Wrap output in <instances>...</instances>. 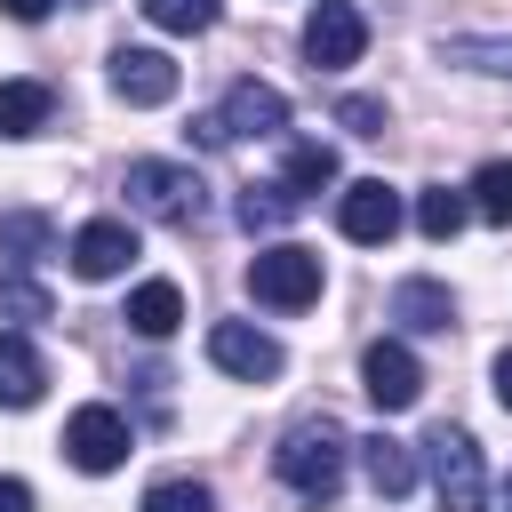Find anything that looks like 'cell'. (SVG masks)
<instances>
[{"label": "cell", "mask_w": 512, "mask_h": 512, "mask_svg": "<svg viewBox=\"0 0 512 512\" xmlns=\"http://www.w3.org/2000/svg\"><path fill=\"white\" fill-rule=\"evenodd\" d=\"M352 448H360V440H352L336 416H304V424L280 432L272 472H280V488H288L296 504H336V496H344V464H352Z\"/></svg>", "instance_id": "cell-1"}, {"label": "cell", "mask_w": 512, "mask_h": 512, "mask_svg": "<svg viewBox=\"0 0 512 512\" xmlns=\"http://www.w3.org/2000/svg\"><path fill=\"white\" fill-rule=\"evenodd\" d=\"M120 192H128L136 216L176 224V232H192V224L208 216V184H200V168H184V160H128Z\"/></svg>", "instance_id": "cell-2"}, {"label": "cell", "mask_w": 512, "mask_h": 512, "mask_svg": "<svg viewBox=\"0 0 512 512\" xmlns=\"http://www.w3.org/2000/svg\"><path fill=\"white\" fill-rule=\"evenodd\" d=\"M424 472H432L440 512H488V464H480V440L464 424H432L424 432Z\"/></svg>", "instance_id": "cell-3"}, {"label": "cell", "mask_w": 512, "mask_h": 512, "mask_svg": "<svg viewBox=\"0 0 512 512\" xmlns=\"http://www.w3.org/2000/svg\"><path fill=\"white\" fill-rule=\"evenodd\" d=\"M248 296H256V304H272V312H304V304L320 296V256H312V248H296V240L264 248V256L248 264Z\"/></svg>", "instance_id": "cell-4"}, {"label": "cell", "mask_w": 512, "mask_h": 512, "mask_svg": "<svg viewBox=\"0 0 512 512\" xmlns=\"http://www.w3.org/2000/svg\"><path fill=\"white\" fill-rule=\"evenodd\" d=\"M360 392H368L384 416H400V408H416V392H424V360H416L400 336H376V344L360 352Z\"/></svg>", "instance_id": "cell-5"}, {"label": "cell", "mask_w": 512, "mask_h": 512, "mask_svg": "<svg viewBox=\"0 0 512 512\" xmlns=\"http://www.w3.org/2000/svg\"><path fill=\"white\" fill-rule=\"evenodd\" d=\"M128 416L120 408H104V400H88V408H72V424H64V456L80 464V472H120L128 464Z\"/></svg>", "instance_id": "cell-6"}, {"label": "cell", "mask_w": 512, "mask_h": 512, "mask_svg": "<svg viewBox=\"0 0 512 512\" xmlns=\"http://www.w3.org/2000/svg\"><path fill=\"white\" fill-rule=\"evenodd\" d=\"M360 48H368V16H360V0H320V8L304 16V56H312L320 72L360 64Z\"/></svg>", "instance_id": "cell-7"}, {"label": "cell", "mask_w": 512, "mask_h": 512, "mask_svg": "<svg viewBox=\"0 0 512 512\" xmlns=\"http://www.w3.org/2000/svg\"><path fill=\"white\" fill-rule=\"evenodd\" d=\"M208 360H216L224 376H240V384H272V376L288 368L280 336H264V328H248V320H216V328H208Z\"/></svg>", "instance_id": "cell-8"}, {"label": "cell", "mask_w": 512, "mask_h": 512, "mask_svg": "<svg viewBox=\"0 0 512 512\" xmlns=\"http://www.w3.org/2000/svg\"><path fill=\"white\" fill-rule=\"evenodd\" d=\"M336 232H344V240H360V248H384V240L400 232V192H392L384 176L344 184V200H336Z\"/></svg>", "instance_id": "cell-9"}, {"label": "cell", "mask_w": 512, "mask_h": 512, "mask_svg": "<svg viewBox=\"0 0 512 512\" xmlns=\"http://www.w3.org/2000/svg\"><path fill=\"white\" fill-rule=\"evenodd\" d=\"M104 72H112V96L136 104V112H152V104L176 96V56H168V48H112Z\"/></svg>", "instance_id": "cell-10"}, {"label": "cell", "mask_w": 512, "mask_h": 512, "mask_svg": "<svg viewBox=\"0 0 512 512\" xmlns=\"http://www.w3.org/2000/svg\"><path fill=\"white\" fill-rule=\"evenodd\" d=\"M216 120H224L232 144H240V136H288V96L264 88V80H232L224 104H216Z\"/></svg>", "instance_id": "cell-11"}, {"label": "cell", "mask_w": 512, "mask_h": 512, "mask_svg": "<svg viewBox=\"0 0 512 512\" xmlns=\"http://www.w3.org/2000/svg\"><path fill=\"white\" fill-rule=\"evenodd\" d=\"M64 256H72V272H80V280H120V272H128V256H136V232H128L120 216H96V224H80V232H72V248H64Z\"/></svg>", "instance_id": "cell-12"}, {"label": "cell", "mask_w": 512, "mask_h": 512, "mask_svg": "<svg viewBox=\"0 0 512 512\" xmlns=\"http://www.w3.org/2000/svg\"><path fill=\"white\" fill-rule=\"evenodd\" d=\"M392 320H400L408 336H448V328H456V296H448L440 280H400V288H392Z\"/></svg>", "instance_id": "cell-13"}, {"label": "cell", "mask_w": 512, "mask_h": 512, "mask_svg": "<svg viewBox=\"0 0 512 512\" xmlns=\"http://www.w3.org/2000/svg\"><path fill=\"white\" fill-rule=\"evenodd\" d=\"M360 464H368V488H376L384 504L416 488V448L392 440V432H368V440H360Z\"/></svg>", "instance_id": "cell-14"}, {"label": "cell", "mask_w": 512, "mask_h": 512, "mask_svg": "<svg viewBox=\"0 0 512 512\" xmlns=\"http://www.w3.org/2000/svg\"><path fill=\"white\" fill-rule=\"evenodd\" d=\"M48 392V360L24 336H0V408H32Z\"/></svg>", "instance_id": "cell-15"}, {"label": "cell", "mask_w": 512, "mask_h": 512, "mask_svg": "<svg viewBox=\"0 0 512 512\" xmlns=\"http://www.w3.org/2000/svg\"><path fill=\"white\" fill-rule=\"evenodd\" d=\"M136 336H176V320H184V288L176 280H144V288H128V312H120Z\"/></svg>", "instance_id": "cell-16"}, {"label": "cell", "mask_w": 512, "mask_h": 512, "mask_svg": "<svg viewBox=\"0 0 512 512\" xmlns=\"http://www.w3.org/2000/svg\"><path fill=\"white\" fill-rule=\"evenodd\" d=\"M48 248H56V224H48L40 208H0V264L24 272V264H40Z\"/></svg>", "instance_id": "cell-17"}, {"label": "cell", "mask_w": 512, "mask_h": 512, "mask_svg": "<svg viewBox=\"0 0 512 512\" xmlns=\"http://www.w3.org/2000/svg\"><path fill=\"white\" fill-rule=\"evenodd\" d=\"M48 112H56L48 80H0V136H40Z\"/></svg>", "instance_id": "cell-18"}, {"label": "cell", "mask_w": 512, "mask_h": 512, "mask_svg": "<svg viewBox=\"0 0 512 512\" xmlns=\"http://www.w3.org/2000/svg\"><path fill=\"white\" fill-rule=\"evenodd\" d=\"M472 224V192H456V184H424L416 192V232L424 240H456Z\"/></svg>", "instance_id": "cell-19"}, {"label": "cell", "mask_w": 512, "mask_h": 512, "mask_svg": "<svg viewBox=\"0 0 512 512\" xmlns=\"http://www.w3.org/2000/svg\"><path fill=\"white\" fill-rule=\"evenodd\" d=\"M296 208H304V200H296V192H288L280 176H272V184H248V192L232 200V216H240V232H280V224H288Z\"/></svg>", "instance_id": "cell-20"}, {"label": "cell", "mask_w": 512, "mask_h": 512, "mask_svg": "<svg viewBox=\"0 0 512 512\" xmlns=\"http://www.w3.org/2000/svg\"><path fill=\"white\" fill-rule=\"evenodd\" d=\"M440 64H464V72H496V80H512V40L448 32V40H440Z\"/></svg>", "instance_id": "cell-21"}, {"label": "cell", "mask_w": 512, "mask_h": 512, "mask_svg": "<svg viewBox=\"0 0 512 512\" xmlns=\"http://www.w3.org/2000/svg\"><path fill=\"white\" fill-rule=\"evenodd\" d=\"M280 184H288L296 200L328 192V184H336V152H328V144H288V168H280Z\"/></svg>", "instance_id": "cell-22"}, {"label": "cell", "mask_w": 512, "mask_h": 512, "mask_svg": "<svg viewBox=\"0 0 512 512\" xmlns=\"http://www.w3.org/2000/svg\"><path fill=\"white\" fill-rule=\"evenodd\" d=\"M480 224H512V160H480V176L464 184Z\"/></svg>", "instance_id": "cell-23"}, {"label": "cell", "mask_w": 512, "mask_h": 512, "mask_svg": "<svg viewBox=\"0 0 512 512\" xmlns=\"http://www.w3.org/2000/svg\"><path fill=\"white\" fill-rule=\"evenodd\" d=\"M48 312H56V296H48L32 272L0 264V320H48Z\"/></svg>", "instance_id": "cell-24"}, {"label": "cell", "mask_w": 512, "mask_h": 512, "mask_svg": "<svg viewBox=\"0 0 512 512\" xmlns=\"http://www.w3.org/2000/svg\"><path fill=\"white\" fill-rule=\"evenodd\" d=\"M144 512H216V488L208 480H152Z\"/></svg>", "instance_id": "cell-25"}, {"label": "cell", "mask_w": 512, "mask_h": 512, "mask_svg": "<svg viewBox=\"0 0 512 512\" xmlns=\"http://www.w3.org/2000/svg\"><path fill=\"white\" fill-rule=\"evenodd\" d=\"M160 32H208L216 24V0H136Z\"/></svg>", "instance_id": "cell-26"}, {"label": "cell", "mask_w": 512, "mask_h": 512, "mask_svg": "<svg viewBox=\"0 0 512 512\" xmlns=\"http://www.w3.org/2000/svg\"><path fill=\"white\" fill-rule=\"evenodd\" d=\"M336 120H344L352 136H384V104H376V96H336Z\"/></svg>", "instance_id": "cell-27"}, {"label": "cell", "mask_w": 512, "mask_h": 512, "mask_svg": "<svg viewBox=\"0 0 512 512\" xmlns=\"http://www.w3.org/2000/svg\"><path fill=\"white\" fill-rule=\"evenodd\" d=\"M192 144H200V152H224L232 136H224V120H216V112H200V120H192Z\"/></svg>", "instance_id": "cell-28"}, {"label": "cell", "mask_w": 512, "mask_h": 512, "mask_svg": "<svg viewBox=\"0 0 512 512\" xmlns=\"http://www.w3.org/2000/svg\"><path fill=\"white\" fill-rule=\"evenodd\" d=\"M0 512H32V488L16 472H0Z\"/></svg>", "instance_id": "cell-29"}, {"label": "cell", "mask_w": 512, "mask_h": 512, "mask_svg": "<svg viewBox=\"0 0 512 512\" xmlns=\"http://www.w3.org/2000/svg\"><path fill=\"white\" fill-rule=\"evenodd\" d=\"M0 8H8V16H16V24H40V16H48V8H56V0H0Z\"/></svg>", "instance_id": "cell-30"}, {"label": "cell", "mask_w": 512, "mask_h": 512, "mask_svg": "<svg viewBox=\"0 0 512 512\" xmlns=\"http://www.w3.org/2000/svg\"><path fill=\"white\" fill-rule=\"evenodd\" d=\"M496 400L512 408V352H496Z\"/></svg>", "instance_id": "cell-31"}, {"label": "cell", "mask_w": 512, "mask_h": 512, "mask_svg": "<svg viewBox=\"0 0 512 512\" xmlns=\"http://www.w3.org/2000/svg\"><path fill=\"white\" fill-rule=\"evenodd\" d=\"M504 512H512V480H504Z\"/></svg>", "instance_id": "cell-32"}]
</instances>
